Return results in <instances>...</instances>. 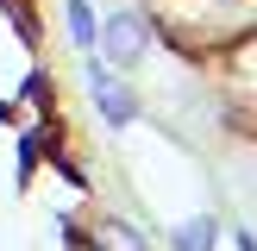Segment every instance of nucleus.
<instances>
[{
	"instance_id": "f257e3e1",
	"label": "nucleus",
	"mask_w": 257,
	"mask_h": 251,
	"mask_svg": "<svg viewBox=\"0 0 257 251\" xmlns=\"http://www.w3.org/2000/svg\"><path fill=\"white\" fill-rule=\"evenodd\" d=\"M100 63H113V69H138V63L151 57V19L138 7H119L113 19H100Z\"/></svg>"
},
{
	"instance_id": "f03ea898",
	"label": "nucleus",
	"mask_w": 257,
	"mask_h": 251,
	"mask_svg": "<svg viewBox=\"0 0 257 251\" xmlns=\"http://www.w3.org/2000/svg\"><path fill=\"white\" fill-rule=\"evenodd\" d=\"M82 82H88L94 113H100L107 126H132V119H138V94L119 82V69H113V63H100V57H94V50L82 57Z\"/></svg>"
},
{
	"instance_id": "7ed1b4c3",
	"label": "nucleus",
	"mask_w": 257,
	"mask_h": 251,
	"mask_svg": "<svg viewBox=\"0 0 257 251\" xmlns=\"http://www.w3.org/2000/svg\"><path fill=\"white\" fill-rule=\"evenodd\" d=\"M88 238H94V251H151V245H145V232H138L132 220H119V213H100Z\"/></svg>"
},
{
	"instance_id": "20e7f679",
	"label": "nucleus",
	"mask_w": 257,
	"mask_h": 251,
	"mask_svg": "<svg viewBox=\"0 0 257 251\" xmlns=\"http://www.w3.org/2000/svg\"><path fill=\"white\" fill-rule=\"evenodd\" d=\"M63 19H69V44L88 57V50L100 44V13H94V0H69V7H63Z\"/></svg>"
},
{
	"instance_id": "39448f33",
	"label": "nucleus",
	"mask_w": 257,
	"mask_h": 251,
	"mask_svg": "<svg viewBox=\"0 0 257 251\" xmlns=\"http://www.w3.org/2000/svg\"><path fill=\"white\" fill-rule=\"evenodd\" d=\"M170 245L176 251H213V245H220V220H213V213H195V220H182L170 232Z\"/></svg>"
},
{
	"instance_id": "423d86ee",
	"label": "nucleus",
	"mask_w": 257,
	"mask_h": 251,
	"mask_svg": "<svg viewBox=\"0 0 257 251\" xmlns=\"http://www.w3.org/2000/svg\"><path fill=\"white\" fill-rule=\"evenodd\" d=\"M238 251H257V238H251V232H238Z\"/></svg>"
}]
</instances>
